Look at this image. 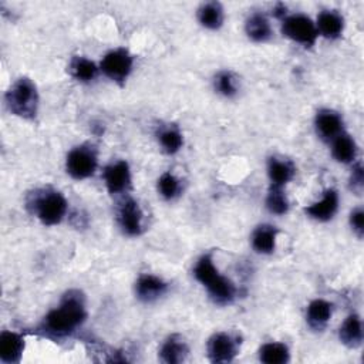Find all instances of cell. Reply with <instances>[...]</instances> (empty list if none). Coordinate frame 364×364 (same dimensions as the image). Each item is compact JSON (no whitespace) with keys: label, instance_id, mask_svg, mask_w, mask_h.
I'll return each mask as SVG.
<instances>
[{"label":"cell","instance_id":"obj_1","mask_svg":"<svg viewBox=\"0 0 364 364\" xmlns=\"http://www.w3.org/2000/svg\"><path fill=\"white\" fill-rule=\"evenodd\" d=\"M87 318L84 296L78 290L64 294L58 307L48 311L41 323V330L47 334L65 337L73 334Z\"/></svg>","mask_w":364,"mask_h":364},{"label":"cell","instance_id":"obj_2","mask_svg":"<svg viewBox=\"0 0 364 364\" xmlns=\"http://www.w3.org/2000/svg\"><path fill=\"white\" fill-rule=\"evenodd\" d=\"M193 276L208 290L209 297L216 304L225 306L235 300L236 286L218 272L210 255H203L198 259L193 267Z\"/></svg>","mask_w":364,"mask_h":364},{"label":"cell","instance_id":"obj_3","mask_svg":"<svg viewBox=\"0 0 364 364\" xmlns=\"http://www.w3.org/2000/svg\"><path fill=\"white\" fill-rule=\"evenodd\" d=\"M27 208L46 226L58 225L68 209L67 199L51 188L36 189L27 199Z\"/></svg>","mask_w":364,"mask_h":364},{"label":"cell","instance_id":"obj_4","mask_svg":"<svg viewBox=\"0 0 364 364\" xmlns=\"http://www.w3.org/2000/svg\"><path fill=\"white\" fill-rule=\"evenodd\" d=\"M6 105L9 111L24 119H34L38 108V92L36 84L21 77L6 92Z\"/></svg>","mask_w":364,"mask_h":364},{"label":"cell","instance_id":"obj_5","mask_svg":"<svg viewBox=\"0 0 364 364\" xmlns=\"http://www.w3.org/2000/svg\"><path fill=\"white\" fill-rule=\"evenodd\" d=\"M97 152L90 145H80L73 148L65 159L67 173L77 181L92 176L97 169Z\"/></svg>","mask_w":364,"mask_h":364},{"label":"cell","instance_id":"obj_6","mask_svg":"<svg viewBox=\"0 0 364 364\" xmlns=\"http://www.w3.org/2000/svg\"><path fill=\"white\" fill-rule=\"evenodd\" d=\"M282 34L304 47H311L318 36L316 24L304 14L286 16L282 21Z\"/></svg>","mask_w":364,"mask_h":364},{"label":"cell","instance_id":"obj_7","mask_svg":"<svg viewBox=\"0 0 364 364\" xmlns=\"http://www.w3.org/2000/svg\"><path fill=\"white\" fill-rule=\"evenodd\" d=\"M240 340L237 336L226 333V331H218L212 334L206 344V353L209 361L215 364H226L232 363L235 357L239 354Z\"/></svg>","mask_w":364,"mask_h":364},{"label":"cell","instance_id":"obj_8","mask_svg":"<svg viewBox=\"0 0 364 364\" xmlns=\"http://www.w3.org/2000/svg\"><path fill=\"white\" fill-rule=\"evenodd\" d=\"M132 65L134 57L129 54V51L125 48H115L102 57L100 63V70L104 73L105 77L122 85L131 74Z\"/></svg>","mask_w":364,"mask_h":364},{"label":"cell","instance_id":"obj_9","mask_svg":"<svg viewBox=\"0 0 364 364\" xmlns=\"http://www.w3.org/2000/svg\"><path fill=\"white\" fill-rule=\"evenodd\" d=\"M117 220L125 235L139 236L142 233V210L136 200L124 199L118 206Z\"/></svg>","mask_w":364,"mask_h":364},{"label":"cell","instance_id":"obj_10","mask_svg":"<svg viewBox=\"0 0 364 364\" xmlns=\"http://www.w3.org/2000/svg\"><path fill=\"white\" fill-rule=\"evenodd\" d=\"M104 182L111 195L125 192L131 185V171L125 161H117L104 168Z\"/></svg>","mask_w":364,"mask_h":364},{"label":"cell","instance_id":"obj_11","mask_svg":"<svg viewBox=\"0 0 364 364\" xmlns=\"http://www.w3.org/2000/svg\"><path fill=\"white\" fill-rule=\"evenodd\" d=\"M168 290L166 282L154 274H141L135 282V294L144 303H152Z\"/></svg>","mask_w":364,"mask_h":364},{"label":"cell","instance_id":"obj_12","mask_svg":"<svg viewBox=\"0 0 364 364\" xmlns=\"http://www.w3.org/2000/svg\"><path fill=\"white\" fill-rule=\"evenodd\" d=\"M317 135L323 141H333L343 132V119L338 112L333 109H320L314 118Z\"/></svg>","mask_w":364,"mask_h":364},{"label":"cell","instance_id":"obj_13","mask_svg":"<svg viewBox=\"0 0 364 364\" xmlns=\"http://www.w3.org/2000/svg\"><path fill=\"white\" fill-rule=\"evenodd\" d=\"M338 208V193L334 189H327L323 193V198L307 208H304V212L309 218L317 220V222H327L330 220Z\"/></svg>","mask_w":364,"mask_h":364},{"label":"cell","instance_id":"obj_14","mask_svg":"<svg viewBox=\"0 0 364 364\" xmlns=\"http://www.w3.org/2000/svg\"><path fill=\"white\" fill-rule=\"evenodd\" d=\"M24 350V338L14 331H1L0 334V360L7 364L18 363Z\"/></svg>","mask_w":364,"mask_h":364},{"label":"cell","instance_id":"obj_15","mask_svg":"<svg viewBox=\"0 0 364 364\" xmlns=\"http://www.w3.org/2000/svg\"><path fill=\"white\" fill-rule=\"evenodd\" d=\"M188 344L179 334L169 336L159 350V358L165 364H181L188 358Z\"/></svg>","mask_w":364,"mask_h":364},{"label":"cell","instance_id":"obj_16","mask_svg":"<svg viewBox=\"0 0 364 364\" xmlns=\"http://www.w3.org/2000/svg\"><path fill=\"white\" fill-rule=\"evenodd\" d=\"M317 33L328 40H336L341 36L344 28V18L336 10H323L316 21Z\"/></svg>","mask_w":364,"mask_h":364},{"label":"cell","instance_id":"obj_17","mask_svg":"<svg viewBox=\"0 0 364 364\" xmlns=\"http://www.w3.org/2000/svg\"><path fill=\"white\" fill-rule=\"evenodd\" d=\"M333 313V306L327 300L323 299H314L309 303L307 311H306V321L309 327L314 331H321Z\"/></svg>","mask_w":364,"mask_h":364},{"label":"cell","instance_id":"obj_18","mask_svg":"<svg viewBox=\"0 0 364 364\" xmlns=\"http://www.w3.org/2000/svg\"><path fill=\"white\" fill-rule=\"evenodd\" d=\"M340 341L348 348H357L363 343V324L357 314H350L346 317L338 328Z\"/></svg>","mask_w":364,"mask_h":364},{"label":"cell","instance_id":"obj_19","mask_svg":"<svg viewBox=\"0 0 364 364\" xmlns=\"http://www.w3.org/2000/svg\"><path fill=\"white\" fill-rule=\"evenodd\" d=\"M331 155L337 162L350 164L357 156V144L351 135L341 132L331 141Z\"/></svg>","mask_w":364,"mask_h":364},{"label":"cell","instance_id":"obj_20","mask_svg":"<svg viewBox=\"0 0 364 364\" xmlns=\"http://www.w3.org/2000/svg\"><path fill=\"white\" fill-rule=\"evenodd\" d=\"M247 37L255 43H264L272 37V26L269 18L262 13H253L245 23Z\"/></svg>","mask_w":364,"mask_h":364},{"label":"cell","instance_id":"obj_21","mask_svg":"<svg viewBox=\"0 0 364 364\" xmlns=\"http://www.w3.org/2000/svg\"><path fill=\"white\" fill-rule=\"evenodd\" d=\"M277 229L272 225H260L252 235V247L262 255H270L276 247Z\"/></svg>","mask_w":364,"mask_h":364},{"label":"cell","instance_id":"obj_22","mask_svg":"<svg viewBox=\"0 0 364 364\" xmlns=\"http://www.w3.org/2000/svg\"><path fill=\"white\" fill-rule=\"evenodd\" d=\"M267 175L272 185L284 186L294 176V166L289 161L273 156L267 162Z\"/></svg>","mask_w":364,"mask_h":364},{"label":"cell","instance_id":"obj_23","mask_svg":"<svg viewBox=\"0 0 364 364\" xmlns=\"http://www.w3.org/2000/svg\"><path fill=\"white\" fill-rule=\"evenodd\" d=\"M223 7L218 1L203 3L198 10L199 23L209 30H218L223 24Z\"/></svg>","mask_w":364,"mask_h":364},{"label":"cell","instance_id":"obj_24","mask_svg":"<svg viewBox=\"0 0 364 364\" xmlns=\"http://www.w3.org/2000/svg\"><path fill=\"white\" fill-rule=\"evenodd\" d=\"M259 360L264 364H286L290 360V353L284 343L272 341L259 348Z\"/></svg>","mask_w":364,"mask_h":364},{"label":"cell","instance_id":"obj_25","mask_svg":"<svg viewBox=\"0 0 364 364\" xmlns=\"http://www.w3.org/2000/svg\"><path fill=\"white\" fill-rule=\"evenodd\" d=\"M68 70H70V74L73 75V78H75L80 82L92 81L98 73V67L94 61H91L85 57H80V55H75L71 58Z\"/></svg>","mask_w":364,"mask_h":364},{"label":"cell","instance_id":"obj_26","mask_svg":"<svg viewBox=\"0 0 364 364\" xmlns=\"http://www.w3.org/2000/svg\"><path fill=\"white\" fill-rule=\"evenodd\" d=\"M158 141L166 154H176L183 144L181 131L172 125L161 128V131L158 132Z\"/></svg>","mask_w":364,"mask_h":364},{"label":"cell","instance_id":"obj_27","mask_svg":"<svg viewBox=\"0 0 364 364\" xmlns=\"http://www.w3.org/2000/svg\"><path fill=\"white\" fill-rule=\"evenodd\" d=\"M266 208L270 213L284 215L289 210V199L283 191V186L270 185L266 196Z\"/></svg>","mask_w":364,"mask_h":364},{"label":"cell","instance_id":"obj_28","mask_svg":"<svg viewBox=\"0 0 364 364\" xmlns=\"http://www.w3.org/2000/svg\"><path fill=\"white\" fill-rule=\"evenodd\" d=\"M181 191V183L175 175L165 172L158 179V192L164 199H173Z\"/></svg>","mask_w":364,"mask_h":364},{"label":"cell","instance_id":"obj_29","mask_svg":"<svg viewBox=\"0 0 364 364\" xmlns=\"http://www.w3.org/2000/svg\"><path fill=\"white\" fill-rule=\"evenodd\" d=\"M215 88L223 97H233L237 92L235 77L230 71H220L215 77Z\"/></svg>","mask_w":364,"mask_h":364},{"label":"cell","instance_id":"obj_30","mask_svg":"<svg viewBox=\"0 0 364 364\" xmlns=\"http://www.w3.org/2000/svg\"><path fill=\"white\" fill-rule=\"evenodd\" d=\"M363 186H364V169H363L361 162H357L353 166V171H351V175H350V188L355 193L360 195L361 191H363Z\"/></svg>","mask_w":364,"mask_h":364},{"label":"cell","instance_id":"obj_31","mask_svg":"<svg viewBox=\"0 0 364 364\" xmlns=\"http://www.w3.org/2000/svg\"><path fill=\"white\" fill-rule=\"evenodd\" d=\"M350 226L358 237H363V235H364V210L361 208H357L350 213Z\"/></svg>","mask_w":364,"mask_h":364},{"label":"cell","instance_id":"obj_32","mask_svg":"<svg viewBox=\"0 0 364 364\" xmlns=\"http://www.w3.org/2000/svg\"><path fill=\"white\" fill-rule=\"evenodd\" d=\"M273 13H274V16H276V17H279V18H284V17H286V6H284V4H282V3H277V4H276V7L273 9Z\"/></svg>","mask_w":364,"mask_h":364}]
</instances>
